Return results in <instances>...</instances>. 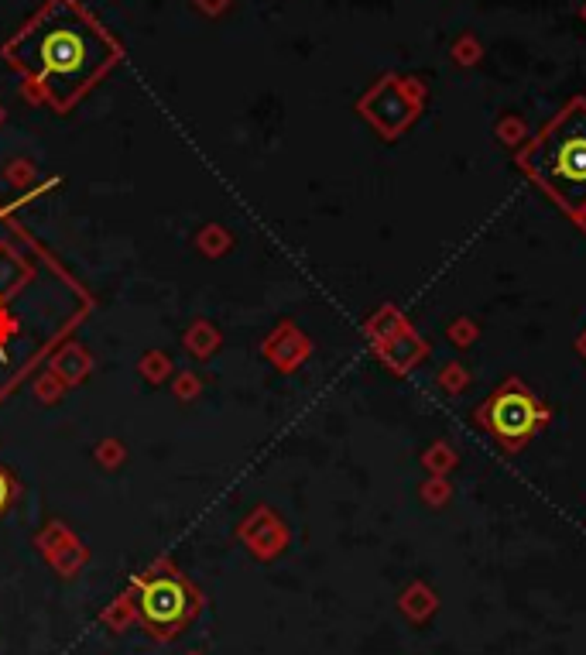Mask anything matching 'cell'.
<instances>
[{
  "label": "cell",
  "mask_w": 586,
  "mask_h": 655,
  "mask_svg": "<svg viewBox=\"0 0 586 655\" xmlns=\"http://www.w3.org/2000/svg\"><path fill=\"white\" fill-rule=\"evenodd\" d=\"M4 59L28 79L31 97L55 110H69L107 69L117 66L120 45L79 0H48L4 45Z\"/></svg>",
  "instance_id": "1"
},
{
  "label": "cell",
  "mask_w": 586,
  "mask_h": 655,
  "mask_svg": "<svg viewBox=\"0 0 586 655\" xmlns=\"http://www.w3.org/2000/svg\"><path fill=\"white\" fill-rule=\"evenodd\" d=\"M518 169L566 217L586 223V97H573L518 151Z\"/></svg>",
  "instance_id": "2"
},
{
  "label": "cell",
  "mask_w": 586,
  "mask_h": 655,
  "mask_svg": "<svg viewBox=\"0 0 586 655\" xmlns=\"http://www.w3.org/2000/svg\"><path fill=\"white\" fill-rule=\"evenodd\" d=\"M473 419H477L504 450H521L535 433H542V426L549 422V409H545L518 378H508L497 385V391L480 405Z\"/></svg>",
  "instance_id": "3"
},
{
  "label": "cell",
  "mask_w": 586,
  "mask_h": 655,
  "mask_svg": "<svg viewBox=\"0 0 586 655\" xmlns=\"http://www.w3.org/2000/svg\"><path fill=\"white\" fill-rule=\"evenodd\" d=\"M138 614L151 635L175 638L196 618V590L175 573L151 577L138 590Z\"/></svg>",
  "instance_id": "4"
},
{
  "label": "cell",
  "mask_w": 586,
  "mask_h": 655,
  "mask_svg": "<svg viewBox=\"0 0 586 655\" xmlns=\"http://www.w3.org/2000/svg\"><path fill=\"white\" fill-rule=\"evenodd\" d=\"M419 97H422V90L412 79L388 76L371 97L364 100V114L374 117V124H381L384 131H398V127H405L415 117Z\"/></svg>",
  "instance_id": "5"
},
{
  "label": "cell",
  "mask_w": 586,
  "mask_h": 655,
  "mask_svg": "<svg viewBox=\"0 0 586 655\" xmlns=\"http://www.w3.org/2000/svg\"><path fill=\"white\" fill-rule=\"evenodd\" d=\"M432 607H436V601H432L429 590H422V587H412V590H408L405 611L412 614V618H425V614H432Z\"/></svg>",
  "instance_id": "6"
},
{
  "label": "cell",
  "mask_w": 586,
  "mask_h": 655,
  "mask_svg": "<svg viewBox=\"0 0 586 655\" xmlns=\"http://www.w3.org/2000/svg\"><path fill=\"white\" fill-rule=\"evenodd\" d=\"M11 501H14V484H11V477L0 470V515L11 508Z\"/></svg>",
  "instance_id": "7"
},
{
  "label": "cell",
  "mask_w": 586,
  "mask_h": 655,
  "mask_svg": "<svg viewBox=\"0 0 586 655\" xmlns=\"http://www.w3.org/2000/svg\"><path fill=\"white\" fill-rule=\"evenodd\" d=\"M456 52H460V62H473V59H477V52H473V45H470V42H463Z\"/></svg>",
  "instance_id": "8"
},
{
  "label": "cell",
  "mask_w": 586,
  "mask_h": 655,
  "mask_svg": "<svg viewBox=\"0 0 586 655\" xmlns=\"http://www.w3.org/2000/svg\"><path fill=\"white\" fill-rule=\"evenodd\" d=\"M199 4H203L206 11H220V7L227 4V0H199Z\"/></svg>",
  "instance_id": "9"
}]
</instances>
